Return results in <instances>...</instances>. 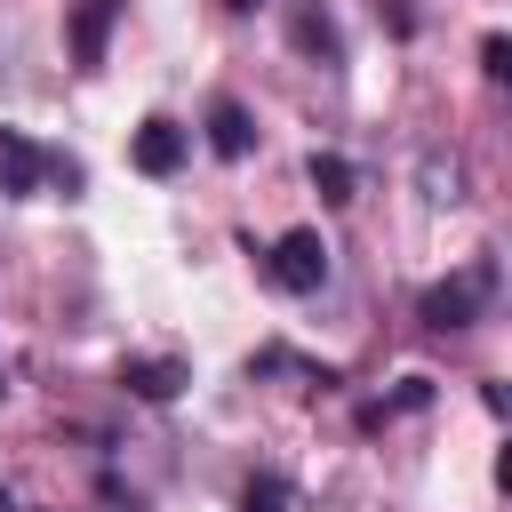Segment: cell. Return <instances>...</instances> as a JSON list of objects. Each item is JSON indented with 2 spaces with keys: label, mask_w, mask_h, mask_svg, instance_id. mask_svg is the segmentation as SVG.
I'll use <instances>...</instances> for the list:
<instances>
[{
  "label": "cell",
  "mask_w": 512,
  "mask_h": 512,
  "mask_svg": "<svg viewBox=\"0 0 512 512\" xmlns=\"http://www.w3.org/2000/svg\"><path fill=\"white\" fill-rule=\"evenodd\" d=\"M488 296H496V264L480 256V264H464L456 280H440V288H424V328H472L480 312H488Z\"/></svg>",
  "instance_id": "1"
},
{
  "label": "cell",
  "mask_w": 512,
  "mask_h": 512,
  "mask_svg": "<svg viewBox=\"0 0 512 512\" xmlns=\"http://www.w3.org/2000/svg\"><path fill=\"white\" fill-rule=\"evenodd\" d=\"M272 280H280L288 296H312V288L328 280V240H320L312 224L280 232V240H272Z\"/></svg>",
  "instance_id": "2"
},
{
  "label": "cell",
  "mask_w": 512,
  "mask_h": 512,
  "mask_svg": "<svg viewBox=\"0 0 512 512\" xmlns=\"http://www.w3.org/2000/svg\"><path fill=\"white\" fill-rule=\"evenodd\" d=\"M48 184V152L24 136V128H0V192H16V200H32Z\"/></svg>",
  "instance_id": "3"
},
{
  "label": "cell",
  "mask_w": 512,
  "mask_h": 512,
  "mask_svg": "<svg viewBox=\"0 0 512 512\" xmlns=\"http://www.w3.org/2000/svg\"><path fill=\"white\" fill-rule=\"evenodd\" d=\"M128 160H136L144 176H176V168H184V128L152 112V120L136 128V144H128Z\"/></svg>",
  "instance_id": "4"
},
{
  "label": "cell",
  "mask_w": 512,
  "mask_h": 512,
  "mask_svg": "<svg viewBox=\"0 0 512 512\" xmlns=\"http://www.w3.org/2000/svg\"><path fill=\"white\" fill-rule=\"evenodd\" d=\"M120 384H128L136 400H176V392L192 384V368H184V360H120Z\"/></svg>",
  "instance_id": "5"
},
{
  "label": "cell",
  "mask_w": 512,
  "mask_h": 512,
  "mask_svg": "<svg viewBox=\"0 0 512 512\" xmlns=\"http://www.w3.org/2000/svg\"><path fill=\"white\" fill-rule=\"evenodd\" d=\"M208 144H216L224 160H248V152H256V120H248L232 96H216V104H208Z\"/></svg>",
  "instance_id": "6"
},
{
  "label": "cell",
  "mask_w": 512,
  "mask_h": 512,
  "mask_svg": "<svg viewBox=\"0 0 512 512\" xmlns=\"http://www.w3.org/2000/svg\"><path fill=\"white\" fill-rule=\"evenodd\" d=\"M112 16H120V0H80V8H72V56H80V64H104Z\"/></svg>",
  "instance_id": "7"
},
{
  "label": "cell",
  "mask_w": 512,
  "mask_h": 512,
  "mask_svg": "<svg viewBox=\"0 0 512 512\" xmlns=\"http://www.w3.org/2000/svg\"><path fill=\"white\" fill-rule=\"evenodd\" d=\"M312 192H320L328 208H344V200L360 192V176H352V160H344V152H312Z\"/></svg>",
  "instance_id": "8"
},
{
  "label": "cell",
  "mask_w": 512,
  "mask_h": 512,
  "mask_svg": "<svg viewBox=\"0 0 512 512\" xmlns=\"http://www.w3.org/2000/svg\"><path fill=\"white\" fill-rule=\"evenodd\" d=\"M288 40H296L304 56H320V64H336V56H344V40H336V24H328V16H312V8H304V16L288 24Z\"/></svg>",
  "instance_id": "9"
},
{
  "label": "cell",
  "mask_w": 512,
  "mask_h": 512,
  "mask_svg": "<svg viewBox=\"0 0 512 512\" xmlns=\"http://www.w3.org/2000/svg\"><path fill=\"white\" fill-rule=\"evenodd\" d=\"M424 400H432V376H400V392H392V400H384V408H368V416H360V424H384V416H392V408H424Z\"/></svg>",
  "instance_id": "10"
},
{
  "label": "cell",
  "mask_w": 512,
  "mask_h": 512,
  "mask_svg": "<svg viewBox=\"0 0 512 512\" xmlns=\"http://www.w3.org/2000/svg\"><path fill=\"white\" fill-rule=\"evenodd\" d=\"M240 512H288V480H272V472L248 480V488H240Z\"/></svg>",
  "instance_id": "11"
},
{
  "label": "cell",
  "mask_w": 512,
  "mask_h": 512,
  "mask_svg": "<svg viewBox=\"0 0 512 512\" xmlns=\"http://www.w3.org/2000/svg\"><path fill=\"white\" fill-rule=\"evenodd\" d=\"M480 72H488V80H512V40H504V32L480 40Z\"/></svg>",
  "instance_id": "12"
},
{
  "label": "cell",
  "mask_w": 512,
  "mask_h": 512,
  "mask_svg": "<svg viewBox=\"0 0 512 512\" xmlns=\"http://www.w3.org/2000/svg\"><path fill=\"white\" fill-rule=\"evenodd\" d=\"M376 16H384L392 32H416V16H408V0H376Z\"/></svg>",
  "instance_id": "13"
},
{
  "label": "cell",
  "mask_w": 512,
  "mask_h": 512,
  "mask_svg": "<svg viewBox=\"0 0 512 512\" xmlns=\"http://www.w3.org/2000/svg\"><path fill=\"white\" fill-rule=\"evenodd\" d=\"M0 512H16V496H8V488H0Z\"/></svg>",
  "instance_id": "14"
},
{
  "label": "cell",
  "mask_w": 512,
  "mask_h": 512,
  "mask_svg": "<svg viewBox=\"0 0 512 512\" xmlns=\"http://www.w3.org/2000/svg\"><path fill=\"white\" fill-rule=\"evenodd\" d=\"M224 8H256V0H224Z\"/></svg>",
  "instance_id": "15"
}]
</instances>
